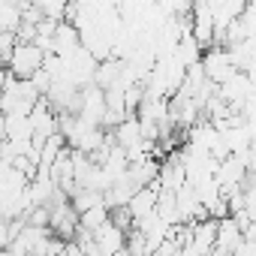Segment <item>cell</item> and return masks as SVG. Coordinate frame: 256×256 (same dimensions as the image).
Masks as SVG:
<instances>
[{"instance_id": "5b68a950", "label": "cell", "mask_w": 256, "mask_h": 256, "mask_svg": "<svg viewBox=\"0 0 256 256\" xmlns=\"http://www.w3.org/2000/svg\"><path fill=\"white\" fill-rule=\"evenodd\" d=\"M112 136H114V145H120L124 151H130V148H136V145H142L145 142V130H142V120H139V114H130L118 130H112Z\"/></svg>"}, {"instance_id": "6da1fadb", "label": "cell", "mask_w": 256, "mask_h": 256, "mask_svg": "<svg viewBox=\"0 0 256 256\" xmlns=\"http://www.w3.org/2000/svg\"><path fill=\"white\" fill-rule=\"evenodd\" d=\"M46 58H48L46 48H40L36 42H22V40H18L12 58L6 60V70H10L16 78H34V76L46 66Z\"/></svg>"}, {"instance_id": "7a4b0ae2", "label": "cell", "mask_w": 256, "mask_h": 256, "mask_svg": "<svg viewBox=\"0 0 256 256\" xmlns=\"http://www.w3.org/2000/svg\"><path fill=\"white\" fill-rule=\"evenodd\" d=\"M217 94L241 114L244 112V106H247V100L253 96V78L247 76V72H241V70H235L223 84H217Z\"/></svg>"}, {"instance_id": "8992f818", "label": "cell", "mask_w": 256, "mask_h": 256, "mask_svg": "<svg viewBox=\"0 0 256 256\" xmlns=\"http://www.w3.org/2000/svg\"><path fill=\"white\" fill-rule=\"evenodd\" d=\"M30 4H34L46 18L66 22V12H70V4H72V0H30Z\"/></svg>"}, {"instance_id": "277c9868", "label": "cell", "mask_w": 256, "mask_h": 256, "mask_svg": "<svg viewBox=\"0 0 256 256\" xmlns=\"http://www.w3.org/2000/svg\"><path fill=\"white\" fill-rule=\"evenodd\" d=\"M94 238H96V247H100V253H102V256H114V253L126 250L130 232H126V229H120L114 220H108V223H106L100 232H94Z\"/></svg>"}, {"instance_id": "3957f363", "label": "cell", "mask_w": 256, "mask_h": 256, "mask_svg": "<svg viewBox=\"0 0 256 256\" xmlns=\"http://www.w3.org/2000/svg\"><path fill=\"white\" fill-rule=\"evenodd\" d=\"M202 66H205V76L214 82V84H223L232 72H235V64H232V54L226 46H214L205 52L202 58Z\"/></svg>"}]
</instances>
